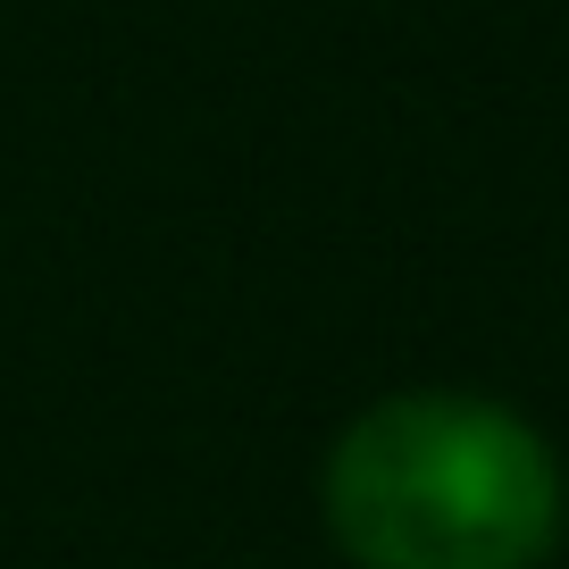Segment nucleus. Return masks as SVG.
<instances>
[{
	"mask_svg": "<svg viewBox=\"0 0 569 569\" xmlns=\"http://www.w3.org/2000/svg\"><path fill=\"white\" fill-rule=\"evenodd\" d=\"M327 536L360 569H536L561 536L545 436L478 393H386L327 452Z\"/></svg>",
	"mask_w": 569,
	"mask_h": 569,
	"instance_id": "nucleus-1",
	"label": "nucleus"
}]
</instances>
